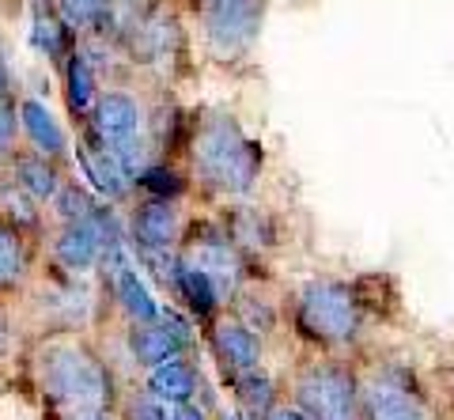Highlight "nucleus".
<instances>
[{
  "label": "nucleus",
  "instance_id": "f257e3e1",
  "mask_svg": "<svg viewBox=\"0 0 454 420\" xmlns=\"http://www.w3.org/2000/svg\"><path fill=\"white\" fill-rule=\"evenodd\" d=\"M27 386L42 420H118L125 390L114 360L91 333H35Z\"/></svg>",
  "mask_w": 454,
  "mask_h": 420
},
{
  "label": "nucleus",
  "instance_id": "f03ea898",
  "mask_svg": "<svg viewBox=\"0 0 454 420\" xmlns=\"http://www.w3.org/2000/svg\"><path fill=\"white\" fill-rule=\"evenodd\" d=\"M186 159L190 175L208 198L223 205L247 201L262 182L265 171V148L254 140L243 121L231 110H201L190 121V140H186Z\"/></svg>",
  "mask_w": 454,
  "mask_h": 420
},
{
  "label": "nucleus",
  "instance_id": "7ed1b4c3",
  "mask_svg": "<svg viewBox=\"0 0 454 420\" xmlns=\"http://www.w3.org/2000/svg\"><path fill=\"white\" fill-rule=\"evenodd\" d=\"M284 318L292 322L295 338L322 356L356 353L367 330V311L356 284L330 273L307 276L303 284H295L292 299H284Z\"/></svg>",
  "mask_w": 454,
  "mask_h": 420
},
{
  "label": "nucleus",
  "instance_id": "20e7f679",
  "mask_svg": "<svg viewBox=\"0 0 454 420\" xmlns=\"http://www.w3.org/2000/svg\"><path fill=\"white\" fill-rule=\"evenodd\" d=\"M288 401L310 420H364L360 409V368L348 356L310 353L292 368Z\"/></svg>",
  "mask_w": 454,
  "mask_h": 420
},
{
  "label": "nucleus",
  "instance_id": "39448f33",
  "mask_svg": "<svg viewBox=\"0 0 454 420\" xmlns=\"http://www.w3.org/2000/svg\"><path fill=\"white\" fill-rule=\"evenodd\" d=\"M364 420H435V398L413 363L356 360Z\"/></svg>",
  "mask_w": 454,
  "mask_h": 420
},
{
  "label": "nucleus",
  "instance_id": "423d86ee",
  "mask_svg": "<svg viewBox=\"0 0 454 420\" xmlns=\"http://www.w3.org/2000/svg\"><path fill=\"white\" fill-rule=\"evenodd\" d=\"M35 318V333H88L95 322L98 292L91 276H73L57 265H42L35 284L23 292Z\"/></svg>",
  "mask_w": 454,
  "mask_h": 420
},
{
  "label": "nucleus",
  "instance_id": "0eeeda50",
  "mask_svg": "<svg viewBox=\"0 0 454 420\" xmlns=\"http://www.w3.org/2000/svg\"><path fill=\"white\" fill-rule=\"evenodd\" d=\"M197 8V31L208 61L216 65H243L250 61L254 46L265 27L269 0H201Z\"/></svg>",
  "mask_w": 454,
  "mask_h": 420
},
{
  "label": "nucleus",
  "instance_id": "6e6552de",
  "mask_svg": "<svg viewBox=\"0 0 454 420\" xmlns=\"http://www.w3.org/2000/svg\"><path fill=\"white\" fill-rule=\"evenodd\" d=\"M178 261L197 273H205L227 296V303H231L239 288L254 280V265L227 239V231L220 228L216 216H201V220L186 223V235H182V243H178Z\"/></svg>",
  "mask_w": 454,
  "mask_h": 420
},
{
  "label": "nucleus",
  "instance_id": "1a4fd4ad",
  "mask_svg": "<svg viewBox=\"0 0 454 420\" xmlns=\"http://www.w3.org/2000/svg\"><path fill=\"white\" fill-rule=\"evenodd\" d=\"M197 341H201V330H197V322L186 311H178V307H163V315L148 322V326H125V353H129L133 368L140 375L160 368L167 360L193 356Z\"/></svg>",
  "mask_w": 454,
  "mask_h": 420
},
{
  "label": "nucleus",
  "instance_id": "9d476101",
  "mask_svg": "<svg viewBox=\"0 0 454 420\" xmlns=\"http://www.w3.org/2000/svg\"><path fill=\"white\" fill-rule=\"evenodd\" d=\"M186 216H182L178 201H155L137 198L125 216V235H129L133 254H170L178 250L182 235H186Z\"/></svg>",
  "mask_w": 454,
  "mask_h": 420
},
{
  "label": "nucleus",
  "instance_id": "9b49d317",
  "mask_svg": "<svg viewBox=\"0 0 454 420\" xmlns=\"http://www.w3.org/2000/svg\"><path fill=\"white\" fill-rule=\"evenodd\" d=\"M201 341L208 348V356L216 360L223 383H231L235 375L254 371L265 363V341L258 333H250L231 311H223L212 318L208 326H201Z\"/></svg>",
  "mask_w": 454,
  "mask_h": 420
},
{
  "label": "nucleus",
  "instance_id": "f8f14e48",
  "mask_svg": "<svg viewBox=\"0 0 454 420\" xmlns=\"http://www.w3.org/2000/svg\"><path fill=\"white\" fill-rule=\"evenodd\" d=\"M80 125H88L106 148H125V144H133V140L148 136V106L137 91L103 88L88 121H80Z\"/></svg>",
  "mask_w": 454,
  "mask_h": 420
},
{
  "label": "nucleus",
  "instance_id": "ddd939ff",
  "mask_svg": "<svg viewBox=\"0 0 454 420\" xmlns=\"http://www.w3.org/2000/svg\"><path fill=\"white\" fill-rule=\"evenodd\" d=\"M73 156H76V167H80V175H83V186H88L98 201H106V205L133 201L137 190H133L129 171H125L121 159L114 156V152L88 129V125H80V136H76V144H73Z\"/></svg>",
  "mask_w": 454,
  "mask_h": 420
},
{
  "label": "nucleus",
  "instance_id": "4468645a",
  "mask_svg": "<svg viewBox=\"0 0 454 420\" xmlns=\"http://www.w3.org/2000/svg\"><path fill=\"white\" fill-rule=\"evenodd\" d=\"M42 246H46V261L57 265V269L73 276L98 273V261H103V223H98V213L76 223H50V235Z\"/></svg>",
  "mask_w": 454,
  "mask_h": 420
},
{
  "label": "nucleus",
  "instance_id": "2eb2a0df",
  "mask_svg": "<svg viewBox=\"0 0 454 420\" xmlns=\"http://www.w3.org/2000/svg\"><path fill=\"white\" fill-rule=\"evenodd\" d=\"M216 220L227 231V239L239 246V254H243L250 265H258L262 258H269L280 246V220L262 205L231 201V205L220 208Z\"/></svg>",
  "mask_w": 454,
  "mask_h": 420
},
{
  "label": "nucleus",
  "instance_id": "dca6fc26",
  "mask_svg": "<svg viewBox=\"0 0 454 420\" xmlns=\"http://www.w3.org/2000/svg\"><path fill=\"white\" fill-rule=\"evenodd\" d=\"M38 250H42L38 239L0 220V299H16L35 284L42 269Z\"/></svg>",
  "mask_w": 454,
  "mask_h": 420
},
{
  "label": "nucleus",
  "instance_id": "f3484780",
  "mask_svg": "<svg viewBox=\"0 0 454 420\" xmlns=\"http://www.w3.org/2000/svg\"><path fill=\"white\" fill-rule=\"evenodd\" d=\"M103 296L118 307V315L125 318V326H148V322H155L163 315V303L155 299V292L145 280V273H140L137 261H129L125 269H118L106 280Z\"/></svg>",
  "mask_w": 454,
  "mask_h": 420
},
{
  "label": "nucleus",
  "instance_id": "a211bd4d",
  "mask_svg": "<svg viewBox=\"0 0 454 420\" xmlns=\"http://www.w3.org/2000/svg\"><path fill=\"white\" fill-rule=\"evenodd\" d=\"M16 110H20V133L27 136L31 152H38V156H46L53 163H65L68 156H73L68 129L57 121V114L38 99V95H23V99L16 103Z\"/></svg>",
  "mask_w": 454,
  "mask_h": 420
},
{
  "label": "nucleus",
  "instance_id": "6ab92c4d",
  "mask_svg": "<svg viewBox=\"0 0 454 420\" xmlns=\"http://www.w3.org/2000/svg\"><path fill=\"white\" fill-rule=\"evenodd\" d=\"M140 390H148L152 398H160L163 405H182V401H208L205 398V371L193 356H178L167 360L160 368H152L140 375Z\"/></svg>",
  "mask_w": 454,
  "mask_h": 420
},
{
  "label": "nucleus",
  "instance_id": "aec40b11",
  "mask_svg": "<svg viewBox=\"0 0 454 420\" xmlns=\"http://www.w3.org/2000/svg\"><path fill=\"white\" fill-rule=\"evenodd\" d=\"M4 171L16 178L20 190H23L31 201H38L42 208H46V213H50L53 198H57V193H61V186H65L61 163L38 156V152H31V148H16V152H12V159L4 163Z\"/></svg>",
  "mask_w": 454,
  "mask_h": 420
},
{
  "label": "nucleus",
  "instance_id": "412c9836",
  "mask_svg": "<svg viewBox=\"0 0 454 420\" xmlns=\"http://www.w3.org/2000/svg\"><path fill=\"white\" fill-rule=\"evenodd\" d=\"M227 390H231L235 413L239 416H254V420H265L284 398H288L284 394V386H280V379L265 368V363L262 368H254V371L235 375V379L227 383Z\"/></svg>",
  "mask_w": 454,
  "mask_h": 420
},
{
  "label": "nucleus",
  "instance_id": "4be33fe9",
  "mask_svg": "<svg viewBox=\"0 0 454 420\" xmlns=\"http://www.w3.org/2000/svg\"><path fill=\"white\" fill-rule=\"evenodd\" d=\"M61 80H65V106H68V114H73L76 121H88L95 99L103 95V80H98V68L91 65V58L80 50V42H76V50L68 53L65 65H61Z\"/></svg>",
  "mask_w": 454,
  "mask_h": 420
},
{
  "label": "nucleus",
  "instance_id": "5701e85b",
  "mask_svg": "<svg viewBox=\"0 0 454 420\" xmlns=\"http://www.w3.org/2000/svg\"><path fill=\"white\" fill-rule=\"evenodd\" d=\"M227 311H231L250 333H258V338H273V333L280 330V322H284V303L273 299L265 288H258L250 280V284H243L231 296V303H227Z\"/></svg>",
  "mask_w": 454,
  "mask_h": 420
},
{
  "label": "nucleus",
  "instance_id": "b1692460",
  "mask_svg": "<svg viewBox=\"0 0 454 420\" xmlns=\"http://www.w3.org/2000/svg\"><path fill=\"white\" fill-rule=\"evenodd\" d=\"M0 220L27 231L38 243H46V235H50V213L38 201L27 198V193L20 190V182L12 178L4 167H0Z\"/></svg>",
  "mask_w": 454,
  "mask_h": 420
},
{
  "label": "nucleus",
  "instance_id": "393cba45",
  "mask_svg": "<svg viewBox=\"0 0 454 420\" xmlns=\"http://www.w3.org/2000/svg\"><path fill=\"white\" fill-rule=\"evenodd\" d=\"M31 42H35V50L53 68H61L68 53L76 50L80 38L61 23V16H57V8H53V0H35V8H31Z\"/></svg>",
  "mask_w": 454,
  "mask_h": 420
},
{
  "label": "nucleus",
  "instance_id": "a878e982",
  "mask_svg": "<svg viewBox=\"0 0 454 420\" xmlns=\"http://www.w3.org/2000/svg\"><path fill=\"white\" fill-rule=\"evenodd\" d=\"M133 190L140 193V198L178 201L182 193L190 190V178H186V171H182L178 163H170V159H155V163L148 167V171L133 182Z\"/></svg>",
  "mask_w": 454,
  "mask_h": 420
},
{
  "label": "nucleus",
  "instance_id": "bb28decb",
  "mask_svg": "<svg viewBox=\"0 0 454 420\" xmlns=\"http://www.w3.org/2000/svg\"><path fill=\"white\" fill-rule=\"evenodd\" d=\"M53 8H57V16H61V23L76 38H88V35L103 31L114 0H53Z\"/></svg>",
  "mask_w": 454,
  "mask_h": 420
},
{
  "label": "nucleus",
  "instance_id": "cd10ccee",
  "mask_svg": "<svg viewBox=\"0 0 454 420\" xmlns=\"http://www.w3.org/2000/svg\"><path fill=\"white\" fill-rule=\"evenodd\" d=\"M98 201L95 193L83 186V182H76V178H65V186H61V193L53 198V205H50V216H53V223H76V220H91L95 213H98Z\"/></svg>",
  "mask_w": 454,
  "mask_h": 420
},
{
  "label": "nucleus",
  "instance_id": "c85d7f7f",
  "mask_svg": "<svg viewBox=\"0 0 454 420\" xmlns=\"http://www.w3.org/2000/svg\"><path fill=\"white\" fill-rule=\"evenodd\" d=\"M118 420H167V405L160 398H152L148 390H125L121 416Z\"/></svg>",
  "mask_w": 454,
  "mask_h": 420
},
{
  "label": "nucleus",
  "instance_id": "c756f323",
  "mask_svg": "<svg viewBox=\"0 0 454 420\" xmlns=\"http://www.w3.org/2000/svg\"><path fill=\"white\" fill-rule=\"evenodd\" d=\"M20 148V110L16 103L0 106V167L12 159V152Z\"/></svg>",
  "mask_w": 454,
  "mask_h": 420
},
{
  "label": "nucleus",
  "instance_id": "7c9ffc66",
  "mask_svg": "<svg viewBox=\"0 0 454 420\" xmlns=\"http://www.w3.org/2000/svg\"><path fill=\"white\" fill-rule=\"evenodd\" d=\"M167 420H216V401H182L167 405Z\"/></svg>",
  "mask_w": 454,
  "mask_h": 420
},
{
  "label": "nucleus",
  "instance_id": "2f4dec72",
  "mask_svg": "<svg viewBox=\"0 0 454 420\" xmlns=\"http://www.w3.org/2000/svg\"><path fill=\"white\" fill-rule=\"evenodd\" d=\"M12 348H16V315L8 299H0V360H8Z\"/></svg>",
  "mask_w": 454,
  "mask_h": 420
},
{
  "label": "nucleus",
  "instance_id": "473e14b6",
  "mask_svg": "<svg viewBox=\"0 0 454 420\" xmlns=\"http://www.w3.org/2000/svg\"><path fill=\"white\" fill-rule=\"evenodd\" d=\"M265 420H310V416H307V413L300 409V405H292L288 398H284V401H280V405H277V409H273V413H269Z\"/></svg>",
  "mask_w": 454,
  "mask_h": 420
},
{
  "label": "nucleus",
  "instance_id": "72a5a7b5",
  "mask_svg": "<svg viewBox=\"0 0 454 420\" xmlns=\"http://www.w3.org/2000/svg\"><path fill=\"white\" fill-rule=\"evenodd\" d=\"M8 103H16V99H12V76H8L4 61H0V106H8Z\"/></svg>",
  "mask_w": 454,
  "mask_h": 420
},
{
  "label": "nucleus",
  "instance_id": "f704fd0d",
  "mask_svg": "<svg viewBox=\"0 0 454 420\" xmlns=\"http://www.w3.org/2000/svg\"><path fill=\"white\" fill-rule=\"evenodd\" d=\"M114 4H163V0H114Z\"/></svg>",
  "mask_w": 454,
  "mask_h": 420
},
{
  "label": "nucleus",
  "instance_id": "c9c22d12",
  "mask_svg": "<svg viewBox=\"0 0 454 420\" xmlns=\"http://www.w3.org/2000/svg\"><path fill=\"white\" fill-rule=\"evenodd\" d=\"M193 4H201V0H193Z\"/></svg>",
  "mask_w": 454,
  "mask_h": 420
},
{
  "label": "nucleus",
  "instance_id": "e433bc0d",
  "mask_svg": "<svg viewBox=\"0 0 454 420\" xmlns=\"http://www.w3.org/2000/svg\"><path fill=\"white\" fill-rule=\"evenodd\" d=\"M435 420H443V416H435Z\"/></svg>",
  "mask_w": 454,
  "mask_h": 420
}]
</instances>
